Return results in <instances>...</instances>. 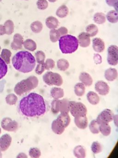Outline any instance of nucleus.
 <instances>
[{"instance_id": "a18cd8bd", "label": "nucleus", "mask_w": 118, "mask_h": 158, "mask_svg": "<svg viewBox=\"0 0 118 158\" xmlns=\"http://www.w3.org/2000/svg\"><path fill=\"white\" fill-rule=\"evenodd\" d=\"M58 100L53 99L51 102V110L53 114H57L59 113L58 110Z\"/></svg>"}, {"instance_id": "2f4dec72", "label": "nucleus", "mask_w": 118, "mask_h": 158, "mask_svg": "<svg viewBox=\"0 0 118 158\" xmlns=\"http://www.w3.org/2000/svg\"><path fill=\"white\" fill-rule=\"evenodd\" d=\"M24 46L25 48L30 51L33 52L36 50L37 48V44L34 40L28 39L24 42Z\"/></svg>"}, {"instance_id": "4468645a", "label": "nucleus", "mask_w": 118, "mask_h": 158, "mask_svg": "<svg viewBox=\"0 0 118 158\" xmlns=\"http://www.w3.org/2000/svg\"><path fill=\"white\" fill-rule=\"evenodd\" d=\"M65 128V127L58 119L53 120L52 123V130L56 135H61L64 132Z\"/></svg>"}, {"instance_id": "7c9ffc66", "label": "nucleus", "mask_w": 118, "mask_h": 158, "mask_svg": "<svg viewBox=\"0 0 118 158\" xmlns=\"http://www.w3.org/2000/svg\"><path fill=\"white\" fill-rule=\"evenodd\" d=\"M8 71V67L6 63L0 57V80H2L6 75Z\"/></svg>"}, {"instance_id": "20e7f679", "label": "nucleus", "mask_w": 118, "mask_h": 158, "mask_svg": "<svg viewBox=\"0 0 118 158\" xmlns=\"http://www.w3.org/2000/svg\"><path fill=\"white\" fill-rule=\"evenodd\" d=\"M38 84L37 77L35 76H31L18 83L15 86L14 90L17 95L21 96L35 89L37 87Z\"/></svg>"}, {"instance_id": "9d476101", "label": "nucleus", "mask_w": 118, "mask_h": 158, "mask_svg": "<svg viewBox=\"0 0 118 158\" xmlns=\"http://www.w3.org/2000/svg\"><path fill=\"white\" fill-rule=\"evenodd\" d=\"M95 89L99 95L105 96L109 92L110 87L106 82L100 80L95 84Z\"/></svg>"}, {"instance_id": "c756f323", "label": "nucleus", "mask_w": 118, "mask_h": 158, "mask_svg": "<svg viewBox=\"0 0 118 158\" xmlns=\"http://www.w3.org/2000/svg\"><path fill=\"white\" fill-rule=\"evenodd\" d=\"M99 132L103 136H108L111 133V127L109 123H102L99 124Z\"/></svg>"}, {"instance_id": "603ef678", "label": "nucleus", "mask_w": 118, "mask_h": 158, "mask_svg": "<svg viewBox=\"0 0 118 158\" xmlns=\"http://www.w3.org/2000/svg\"><path fill=\"white\" fill-rule=\"evenodd\" d=\"M118 115H117V114L113 115V119H112V121H113L114 124H115V125L116 126V127H118Z\"/></svg>"}, {"instance_id": "c03bdc74", "label": "nucleus", "mask_w": 118, "mask_h": 158, "mask_svg": "<svg viewBox=\"0 0 118 158\" xmlns=\"http://www.w3.org/2000/svg\"><path fill=\"white\" fill-rule=\"evenodd\" d=\"M45 69L44 62L38 63L37 65L35 66V73L37 75H41L44 73Z\"/></svg>"}, {"instance_id": "de8ad7c7", "label": "nucleus", "mask_w": 118, "mask_h": 158, "mask_svg": "<svg viewBox=\"0 0 118 158\" xmlns=\"http://www.w3.org/2000/svg\"><path fill=\"white\" fill-rule=\"evenodd\" d=\"M93 60L96 64H100L102 62V57L98 53H95L93 56Z\"/></svg>"}, {"instance_id": "bb28decb", "label": "nucleus", "mask_w": 118, "mask_h": 158, "mask_svg": "<svg viewBox=\"0 0 118 158\" xmlns=\"http://www.w3.org/2000/svg\"><path fill=\"white\" fill-rule=\"evenodd\" d=\"M86 33L90 37L96 36L98 33V28L97 26L94 24H90L86 27Z\"/></svg>"}, {"instance_id": "9b49d317", "label": "nucleus", "mask_w": 118, "mask_h": 158, "mask_svg": "<svg viewBox=\"0 0 118 158\" xmlns=\"http://www.w3.org/2000/svg\"><path fill=\"white\" fill-rule=\"evenodd\" d=\"M12 138L7 134L3 135L0 138V151L5 152L7 150L12 143Z\"/></svg>"}, {"instance_id": "cd10ccee", "label": "nucleus", "mask_w": 118, "mask_h": 158, "mask_svg": "<svg viewBox=\"0 0 118 158\" xmlns=\"http://www.w3.org/2000/svg\"><path fill=\"white\" fill-rule=\"evenodd\" d=\"M70 66V64L67 60L65 59H61L57 61V67L61 71H66Z\"/></svg>"}, {"instance_id": "4be33fe9", "label": "nucleus", "mask_w": 118, "mask_h": 158, "mask_svg": "<svg viewBox=\"0 0 118 158\" xmlns=\"http://www.w3.org/2000/svg\"><path fill=\"white\" fill-rule=\"evenodd\" d=\"M73 153L75 157L77 158H85L86 156L85 148L81 145H78L75 147L73 150Z\"/></svg>"}, {"instance_id": "0eeeda50", "label": "nucleus", "mask_w": 118, "mask_h": 158, "mask_svg": "<svg viewBox=\"0 0 118 158\" xmlns=\"http://www.w3.org/2000/svg\"><path fill=\"white\" fill-rule=\"evenodd\" d=\"M107 61L109 65L116 66L118 63V47L111 45L108 48Z\"/></svg>"}, {"instance_id": "4c0bfd02", "label": "nucleus", "mask_w": 118, "mask_h": 158, "mask_svg": "<svg viewBox=\"0 0 118 158\" xmlns=\"http://www.w3.org/2000/svg\"><path fill=\"white\" fill-rule=\"evenodd\" d=\"M41 151L37 148H31L29 151V155L32 158H38L41 156Z\"/></svg>"}, {"instance_id": "3c124183", "label": "nucleus", "mask_w": 118, "mask_h": 158, "mask_svg": "<svg viewBox=\"0 0 118 158\" xmlns=\"http://www.w3.org/2000/svg\"><path fill=\"white\" fill-rule=\"evenodd\" d=\"M16 157L17 158H27L28 156L26 153L24 152H20L19 154H18Z\"/></svg>"}, {"instance_id": "4d7b16f0", "label": "nucleus", "mask_w": 118, "mask_h": 158, "mask_svg": "<svg viewBox=\"0 0 118 158\" xmlns=\"http://www.w3.org/2000/svg\"><path fill=\"white\" fill-rule=\"evenodd\" d=\"M77 1H80V0H77Z\"/></svg>"}, {"instance_id": "b1692460", "label": "nucleus", "mask_w": 118, "mask_h": 158, "mask_svg": "<svg viewBox=\"0 0 118 158\" xmlns=\"http://www.w3.org/2000/svg\"><path fill=\"white\" fill-rule=\"evenodd\" d=\"M106 20L111 23H116L118 22V11L112 10L109 11L106 15Z\"/></svg>"}, {"instance_id": "dca6fc26", "label": "nucleus", "mask_w": 118, "mask_h": 158, "mask_svg": "<svg viewBox=\"0 0 118 158\" xmlns=\"http://www.w3.org/2000/svg\"><path fill=\"white\" fill-rule=\"evenodd\" d=\"M79 80L85 87L90 86L93 83L92 77L86 72H82L80 73L79 76Z\"/></svg>"}, {"instance_id": "f704fd0d", "label": "nucleus", "mask_w": 118, "mask_h": 158, "mask_svg": "<svg viewBox=\"0 0 118 158\" xmlns=\"http://www.w3.org/2000/svg\"><path fill=\"white\" fill-rule=\"evenodd\" d=\"M89 129L90 132L93 134H98L99 132V124L96 119L92 120L89 124Z\"/></svg>"}, {"instance_id": "6ab92c4d", "label": "nucleus", "mask_w": 118, "mask_h": 158, "mask_svg": "<svg viewBox=\"0 0 118 158\" xmlns=\"http://www.w3.org/2000/svg\"><path fill=\"white\" fill-rule=\"evenodd\" d=\"M45 24L46 27L50 30L56 29L59 26V21L54 16H50L46 18Z\"/></svg>"}, {"instance_id": "e433bc0d", "label": "nucleus", "mask_w": 118, "mask_h": 158, "mask_svg": "<svg viewBox=\"0 0 118 158\" xmlns=\"http://www.w3.org/2000/svg\"><path fill=\"white\" fill-rule=\"evenodd\" d=\"M90 148H91V151L94 154H98L102 150V145L97 141H94L91 144Z\"/></svg>"}, {"instance_id": "a211bd4d", "label": "nucleus", "mask_w": 118, "mask_h": 158, "mask_svg": "<svg viewBox=\"0 0 118 158\" xmlns=\"http://www.w3.org/2000/svg\"><path fill=\"white\" fill-rule=\"evenodd\" d=\"M58 110L59 112L69 113V101L65 98L58 99Z\"/></svg>"}, {"instance_id": "473e14b6", "label": "nucleus", "mask_w": 118, "mask_h": 158, "mask_svg": "<svg viewBox=\"0 0 118 158\" xmlns=\"http://www.w3.org/2000/svg\"><path fill=\"white\" fill-rule=\"evenodd\" d=\"M32 32L36 34L41 33L43 29V25L40 21H36L33 22L30 26Z\"/></svg>"}, {"instance_id": "ea45409f", "label": "nucleus", "mask_w": 118, "mask_h": 158, "mask_svg": "<svg viewBox=\"0 0 118 158\" xmlns=\"http://www.w3.org/2000/svg\"><path fill=\"white\" fill-rule=\"evenodd\" d=\"M18 101V98L15 94H10L6 98V101L7 104L10 105H14Z\"/></svg>"}, {"instance_id": "5fc2aeb1", "label": "nucleus", "mask_w": 118, "mask_h": 158, "mask_svg": "<svg viewBox=\"0 0 118 158\" xmlns=\"http://www.w3.org/2000/svg\"><path fill=\"white\" fill-rule=\"evenodd\" d=\"M1 152H2L0 151V158H2V153H1Z\"/></svg>"}, {"instance_id": "f03ea898", "label": "nucleus", "mask_w": 118, "mask_h": 158, "mask_svg": "<svg viewBox=\"0 0 118 158\" xmlns=\"http://www.w3.org/2000/svg\"><path fill=\"white\" fill-rule=\"evenodd\" d=\"M12 64L17 71L28 73L33 71L36 65L35 57L28 51L18 52L12 58Z\"/></svg>"}, {"instance_id": "412c9836", "label": "nucleus", "mask_w": 118, "mask_h": 158, "mask_svg": "<svg viewBox=\"0 0 118 158\" xmlns=\"http://www.w3.org/2000/svg\"><path fill=\"white\" fill-rule=\"evenodd\" d=\"M50 95L53 99H60L64 96V91L61 88L55 87L51 89Z\"/></svg>"}, {"instance_id": "37998d69", "label": "nucleus", "mask_w": 118, "mask_h": 158, "mask_svg": "<svg viewBox=\"0 0 118 158\" xmlns=\"http://www.w3.org/2000/svg\"><path fill=\"white\" fill-rule=\"evenodd\" d=\"M45 69L46 70H51L53 69L55 66V63L54 61L52 59H48L44 61Z\"/></svg>"}, {"instance_id": "aec40b11", "label": "nucleus", "mask_w": 118, "mask_h": 158, "mask_svg": "<svg viewBox=\"0 0 118 158\" xmlns=\"http://www.w3.org/2000/svg\"><path fill=\"white\" fill-rule=\"evenodd\" d=\"M86 98L88 102L91 105H97L99 103L100 101L98 95L94 91H90L88 92Z\"/></svg>"}, {"instance_id": "2eb2a0df", "label": "nucleus", "mask_w": 118, "mask_h": 158, "mask_svg": "<svg viewBox=\"0 0 118 158\" xmlns=\"http://www.w3.org/2000/svg\"><path fill=\"white\" fill-rule=\"evenodd\" d=\"M74 123L77 128L85 129L88 125V120L86 115L74 117Z\"/></svg>"}, {"instance_id": "58836bf2", "label": "nucleus", "mask_w": 118, "mask_h": 158, "mask_svg": "<svg viewBox=\"0 0 118 158\" xmlns=\"http://www.w3.org/2000/svg\"><path fill=\"white\" fill-rule=\"evenodd\" d=\"M35 58L36 62L37 63L44 62L46 55L45 53L42 51H38L35 54Z\"/></svg>"}, {"instance_id": "ddd939ff", "label": "nucleus", "mask_w": 118, "mask_h": 158, "mask_svg": "<svg viewBox=\"0 0 118 158\" xmlns=\"http://www.w3.org/2000/svg\"><path fill=\"white\" fill-rule=\"evenodd\" d=\"M92 48L97 53H101L105 50V42L100 38H95L92 40Z\"/></svg>"}, {"instance_id": "423d86ee", "label": "nucleus", "mask_w": 118, "mask_h": 158, "mask_svg": "<svg viewBox=\"0 0 118 158\" xmlns=\"http://www.w3.org/2000/svg\"><path fill=\"white\" fill-rule=\"evenodd\" d=\"M69 112L74 117L86 115L87 109L82 102L69 101Z\"/></svg>"}, {"instance_id": "1a4fd4ad", "label": "nucleus", "mask_w": 118, "mask_h": 158, "mask_svg": "<svg viewBox=\"0 0 118 158\" xmlns=\"http://www.w3.org/2000/svg\"><path fill=\"white\" fill-rule=\"evenodd\" d=\"M113 115L112 111L109 109H105L98 115L96 120L99 124L102 123H109L112 122Z\"/></svg>"}, {"instance_id": "7ed1b4c3", "label": "nucleus", "mask_w": 118, "mask_h": 158, "mask_svg": "<svg viewBox=\"0 0 118 158\" xmlns=\"http://www.w3.org/2000/svg\"><path fill=\"white\" fill-rule=\"evenodd\" d=\"M58 41L60 50L63 54L74 53L79 47L77 38L72 35L67 34L61 36Z\"/></svg>"}, {"instance_id": "f257e3e1", "label": "nucleus", "mask_w": 118, "mask_h": 158, "mask_svg": "<svg viewBox=\"0 0 118 158\" xmlns=\"http://www.w3.org/2000/svg\"><path fill=\"white\" fill-rule=\"evenodd\" d=\"M18 109L20 114L24 117L36 118L41 117L46 114L47 106L42 96L31 92L21 99Z\"/></svg>"}, {"instance_id": "c9c22d12", "label": "nucleus", "mask_w": 118, "mask_h": 158, "mask_svg": "<svg viewBox=\"0 0 118 158\" xmlns=\"http://www.w3.org/2000/svg\"><path fill=\"white\" fill-rule=\"evenodd\" d=\"M59 31L56 29H51L49 32L50 40L53 43H56L61 37Z\"/></svg>"}, {"instance_id": "8fccbe9b", "label": "nucleus", "mask_w": 118, "mask_h": 158, "mask_svg": "<svg viewBox=\"0 0 118 158\" xmlns=\"http://www.w3.org/2000/svg\"><path fill=\"white\" fill-rule=\"evenodd\" d=\"M6 83V80L5 79L0 80V94L3 91L4 89Z\"/></svg>"}, {"instance_id": "6e6552de", "label": "nucleus", "mask_w": 118, "mask_h": 158, "mask_svg": "<svg viewBox=\"0 0 118 158\" xmlns=\"http://www.w3.org/2000/svg\"><path fill=\"white\" fill-rule=\"evenodd\" d=\"M1 126L6 131L16 132L18 128V124L9 117H5L2 120Z\"/></svg>"}, {"instance_id": "5701e85b", "label": "nucleus", "mask_w": 118, "mask_h": 158, "mask_svg": "<svg viewBox=\"0 0 118 158\" xmlns=\"http://www.w3.org/2000/svg\"><path fill=\"white\" fill-rule=\"evenodd\" d=\"M68 7L65 5H62L59 7L56 11V15L59 18L63 19L67 17L69 14Z\"/></svg>"}, {"instance_id": "864d4df0", "label": "nucleus", "mask_w": 118, "mask_h": 158, "mask_svg": "<svg viewBox=\"0 0 118 158\" xmlns=\"http://www.w3.org/2000/svg\"><path fill=\"white\" fill-rule=\"evenodd\" d=\"M47 1H48V2H52V3H54V2H57L58 0H47Z\"/></svg>"}, {"instance_id": "6e6d98bb", "label": "nucleus", "mask_w": 118, "mask_h": 158, "mask_svg": "<svg viewBox=\"0 0 118 158\" xmlns=\"http://www.w3.org/2000/svg\"><path fill=\"white\" fill-rule=\"evenodd\" d=\"M1 132H2V130H1V128H0V134H1Z\"/></svg>"}, {"instance_id": "49530a36", "label": "nucleus", "mask_w": 118, "mask_h": 158, "mask_svg": "<svg viewBox=\"0 0 118 158\" xmlns=\"http://www.w3.org/2000/svg\"><path fill=\"white\" fill-rule=\"evenodd\" d=\"M107 5L113 7L115 10L118 11V0H106Z\"/></svg>"}, {"instance_id": "f8f14e48", "label": "nucleus", "mask_w": 118, "mask_h": 158, "mask_svg": "<svg viewBox=\"0 0 118 158\" xmlns=\"http://www.w3.org/2000/svg\"><path fill=\"white\" fill-rule=\"evenodd\" d=\"M78 45L81 48H87L89 47L91 43L90 37L86 32H82L77 37Z\"/></svg>"}, {"instance_id": "a878e982", "label": "nucleus", "mask_w": 118, "mask_h": 158, "mask_svg": "<svg viewBox=\"0 0 118 158\" xmlns=\"http://www.w3.org/2000/svg\"><path fill=\"white\" fill-rule=\"evenodd\" d=\"M85 86L81 82L77 83L75 85L74 91L75 94L77 97H83L85 93Z\"/></svg>"}, {"instance_id": "a19ab883", "label": "nucleus", "mask_w": 118, "mask_h": 158, "mask_svg": "<svg viewBox=\"0 0 118 158\" xmlns=\"http://www.w3.org/2000/svg\"><path fill=\"white\" fill-rule=\"evenodd\" d=\"M11 52L10 51L7 50H3L2 54H1V58L4 60L5 62L6 63V64H9L10 62V57H11Z\"/></svg>"}, {"instance_id": "79ce46f5", "label": "nucleus", "mask_w": 118, "mask_h": 158, "mask_svg": "<svg viewBox=\"0 0 118 158\" xmlns=\"http://www.w3.org/2000/svg\"><path fill=\"white\" fill-rule=\"evenodd\" d=\"M37 6L39 10H44L49 7V3L47 0H38Z\"/></svg>"}, {"instance_id": "393cba45", "label": "nucleus", "mask_w": 118, "mask_h": 158, "mask_svg": "<svg viewBox=\"0 0 118 158\" xmlns=\"http://www.w3.org/2000/svg\"><path fill=\"white\" fill-rule=\"evenodd\" d=\"M57 119H58L62 123L65 128L69 125L71 123V118L69 113H61L58 115Z\"/></svg>"}, {"instance_id": "09e8293b", "label": "nucleus", "mask_w": 118, "mask_h": 158, "mask_svg": "<svg viewBox=\"0 0 118 158\" xmlns=\"http://www.w3.org/2000/svg\"><path fill=\"white\" fill-rule=\"evenodd\" d=\"M57 30L59 31L61 36H62L68 34V29L65 27H59Z\"/></svg>"}, {"instance_id": "f3484780", "label": "nucleus", "mask_w": 118, "mask_h": 158, "mask_svg": "<svg viewBox=\"0 0 118 158\" xmlns=\"http://www.w3.org/2000/svg\"><path fill=\"white\" fill-rule=\"evenodd\" d=\"M104 77L105 79L109 82L114 81L118 77V71L115 68H108L105 71Z\"/></svg>"}, {"instance_id": "72a5a7b5", "label": "nucleus", "mask_w": 118, "mask_h": 158, "mask_svg": "<svg viewBox=\"0 0 118 158\" xmlns=\"http://www.w3.org/2000/svg\"><path fill=\"white\" fill-rule=\"evenodd\" d=\"M15 43L13 44V48L14 50L20 49L23 44V38L20 35H17L14 36Z\"/></svg>"}, {"instance_id": "c85d7f7f", "label": "nucleus", "mask_w": 118, "mask_h": 158, "mask_svg": "<svg viewBox=\"0 0 118 158\" xmlns=\"http://www.w3.org/2000/svg\"><path fill=\"white\" fill-rule=\"evenodd\" d=\"M93 20L97 24H103L106 21V15L102 12L96 13L93 16Z\"/></svg>"}, {"instance_id": "39448f33", "label": "nucleus", "mask_w": 118, "mask_h": 158, "mask_svg": "<svg viewBox=\"0 0 118 158\" xmlns=\"http://www.w3.org/2000/svg\"><path fill=\"white\" fill-rule=\"evenodd\" d=\"M43 82L49 86H61L63 83L61 76L59 74L52 72L45 73L42 77Z\"/></svg>"}]
</instances>
